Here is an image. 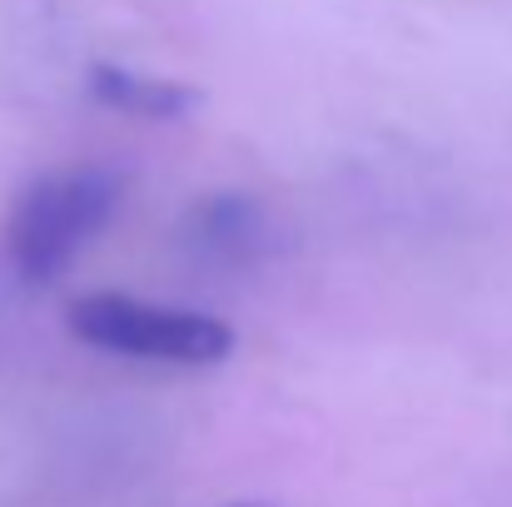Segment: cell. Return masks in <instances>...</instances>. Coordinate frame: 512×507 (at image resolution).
Returning a JSON list of instances; mask_svg holds the SVG:
<instances>
[{"label": "cell", "instance_id": "1", "mask_svg": "<svg viewBox=\"0 0 512 507\" xmlns=\"http://www.w3.org/2000/svg\"><path fill=\"white\" fill-rule=\"evenodd\" d=\"M120 174L95 165L40 174L30 189H20L10 219H5V249L20 279L50 284L115 214L120 204Z\"/></svg>", "mask_w": 512, "mask_h": 507}, {"label": "cell", "instance_id": "2", "mask_svg": "<svg viewBox=\"0 0 512 507\" xmlns=\"http://www.w3.org/2000/svg\"><path fill=\"white\" fill-rule=\"evenodd\" d=\"M70 329L90 348L135 358V363H170V368H209L234 353V329L199 309H174L135 294H80L70 304Z\"/></svg>", "mask_w": 512, "mask_h": 507}, {"label": "cell", "instance_id": "3", "mask_svg": "<svg viewBox=\"0 0 512 507\" xmlns=\"http://www.w3.org/2000/svg\"><path fill=\"white\" fill-rule=\"evenodd\" d=\"M90 95L110 110L140 115V120H174L184 110H194V90L165 80V75H140L125 65H95L90 70Z\"/></svg>", "mask_w": 512, "mask_h": 507}, {"label": "cell", "instance_id": "4", "mask_svg": "<svg viewBox=\"0 0 512 507\" xmlns=\"http://www.w3.org/2000/svg\"><path fill=\"white\" fill-rule=\"evenodd\" d=\"M194 239H204L214 254H234V244L254 239V204L239 194H214L194 209Z\"/></svg>", "mask_w": 512, "mask_h": 507}, {"label": "cell", "instance_id": "5", "mask_svg": "<svg viewBox=\"0 0 512 507\" xmlns=\"http://www.w3.org/2000/svg\"><path fill=\"white\" fill-rule=\"evenodd\" d=\"M229 507H264V503H229Z\"/></svg>", "mask_w": 512, "mask_h": 507}]
</instances>
